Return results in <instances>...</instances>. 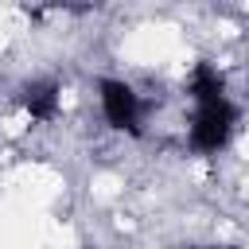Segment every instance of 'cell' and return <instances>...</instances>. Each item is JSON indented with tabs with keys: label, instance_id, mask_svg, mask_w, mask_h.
<instances>
[{
	"label": "cell",
	"instance_id": "1",
	"mask_svg": "<svg viewBox=\"0 0 249 249\" xmlns=\"http://www.w3.org/2000/svg\"><path fill=\"white\" fill-rule=\"evenodd\" d=\"M237 124V109L230 105V97L210 101V105H195V121H191V148L195 152H222L230 132Z\"/></svg>",
	"mask_w": 249,
	"mask_h": 249
},
{
	"label": "cell",
	"instance_id": "2",
	"mask_svg": "<svg viewBox=\"0 0 249 249\" xmlns=\"http://www.w3.org/2000/svg\"><path fill=\"white\" fill-rule=\"evenodd\" d=\"M97 101H101V113H105V121L113 124V128H121V132H140V97H136V89L128 86V82H121V78H101L97 82Z\"/></svg>",
	"mask_w": 249,
	"mask_h": 249
},
{
	"label": "cell",
	"instance_id": "3",
	"mask_svg": "<svg viewBox=\"0 0 249 249\" xmlns=\"http://www.w3.org/2000/svg\"><path fill=\"white\" fill-rule=\"evenodd\" d=\"M187 89H191L195 105H210V101H222V97H226V82H222V74H218L210 62H198V66L191 70Z\"/></svg>",
	"mask_w": 249,
	"mask_h": 249
},
{
	"label": "cell",
	"instance_id": "4",
	"mask_svg": "<svg viewBox=\"0 0 249 249\" xmlns=\"http://www.w3.org/2000/svg\"><path fill=\"white\" fill-rule=\"evenodd\" d=\"M23 109L35 121H51L58 113V82H31L23 89Z\"/></svg>",
	"mask_w": 249,
	"mask_h": 249
},
{
	"label": "cell",
	"instance_id": "5",
	"mask_svg": "<svg viewBox=\"0 0 249 249\" xmlns=\"http://www.w3.org/2000/svg\"><path fill=\"white\" fill-rule=\"evenodd\" d=\"M183 249H187V245H183Z\"/></svg>",
	"mask_w": 249,
	"mask_h": 249
}]
</instances>
